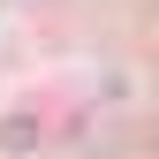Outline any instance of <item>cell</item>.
<instances>
[{
  "label": "cell",
  "mask_w": 159,
  "mask_h": 159,
  "mask_svg": "<svg viewBox=\"0 0 159 159\" xmlns=\"http://www.w3.org/2000/svg\"><path fill=\"white\" fill-rule=\"evenodd\" d=\"M0 144H8V152L38 144V121H30V114H8V121H0Z\"/></svg>",
  "instance_id": "1"
}]
</instances>
